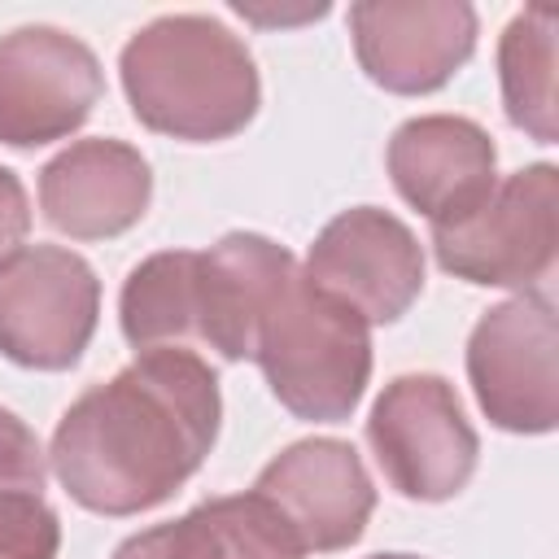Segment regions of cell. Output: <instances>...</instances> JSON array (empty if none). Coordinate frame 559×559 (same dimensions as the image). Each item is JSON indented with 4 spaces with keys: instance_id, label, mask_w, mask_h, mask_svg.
Returning <instances> with one entry per match:
<instances>
[{
    "instance_id": "9c48e42d",
    "label": "cell",
    "mask_w": 559,
    "mask_h": 559,
    "mask_svg": "<svg viewBox=\"0 0 559 559\" xmlns=\"http://www.w3.org/2000/svg\"><path fill=\"white\" fill-rule=\"evenodd\" d=\"M301 275L319 293L358 310L371 328L397 323L424 293V245L397 214L354 205L323 223Z\"/></svg>"
},
{
    "instance_id": "8992f818",
    "label": "cell",
    "mask_w": 559,
    "mask_h": 559,
    "mask_svg": "<svg viewBox=\"0 0 559 559\" xmlns=\"http://www.w3.org/2000/svg\"><path fill=\"white\" fill-rule=\"evenodd\" d=\"M559 323L546 293L489 306L467 336V380L485 419L502 432L542 437L559 424Z\"/></svg>"
},
{
    "instance_id": "7c38bea8",
    "label": "cell",
    "mask_w": 559,
    "mask_h": 559,
    "mask_svg": "<svg viewBox=\"0 0 559 559\" xmlns=\"http://www.w3.org/2000/svg\"><path fill=\"white\" fill-rule=\"evenodd\" d=\"M384 166L397 197L415 205L428 227L467 218L498 183V148L489 131L463 114L406 118L389 135Z\"/></svg>"
},
{
    "instance_id": "4fadbf2b",
    "label": "cell",
    "mask_w": 559,
    "mask_h": 559,
    "mask_svg": "<svg viewBox=\"0 0 559 559\" xmlns=\"http://www.w3.org/2000/svg\"><path fill=\"white\" fill-rule=\"evenodd\" d=\"M148 201L153 170L127 140H74L39 170V210L70 240H114L144 218Z\"/></svg>"
},
{
    "instance_id": "277c9868",
    "label": "cell",
    "mask_w": 559,
    "mask_h": 559,
    "mask_svg": "<svg viewBox=\"0 0 559 559\" xmlns=\"http://www.w3.org/2000/svg\"><path fill=\"white\" fill-rule=\"evenodd\" d=\"M432 253L463 284L542 293L559 253V170L533 162L507 175L467 218L432 227Z\"/></svg>"
},
{
    "instance_id": "2e32d148",
    "label": "cell",
    "mask_w": 559,
    "mask_h": 559,
    "mask_svg": "<svg viewBox=\"0 0 559 559\" xmlns=\"http://www.w3.org/2000/svg\"><path fill=\"white\" fill-rule=\"evenodd\" d=\"M118 323L135 354L197 345V249L148 253L122 280Z\"/></svg>"
},
{
    "instance_id": "ac0fdd59",
    "label": "cell",
    "mask_w": 559,
    "mask_h": 559,
    "mask_svg": "<svg viewBox=\"0 0 559 559\" xmlns=\"http://www.w3.org/2000/svg\"><path fill=\"white\" fill-rule=\"evenodd\" d=\"M61 520L44 493H0V559H57Z\"/></svg>"
},
{
    "instance_id": "6da1fadb",
    "label": "cell",
    "mask_w": 559,
    "mask_h": 559,
    "mask_svg": "<svg viewBox=\"0 0 559 559\" xmlns=\"http://www.w3.org/2000/svg\"><path fill=\"white\" fill-rule=\"evenodd\" d=\"M218 419V376L197 349H144L66 406L48 467L83 511L140 515L201 472Z\"/></svg>"
},
{
    "instance_id": "ba28073f",
    "label": "cell",
    "mask_w": 559,
    "mask_h": 559,
    "mask_svg": "<svg viewBox=\"0 0 559 559\" xmlns=\"http://www.w3.org/2000/svg\"><path fill=\"white\" fill-rule=\"evenodd\" d=\"M105 92L96 52L48 22L0 35V144L39 148L74 135Z\"/></svg>"
},
{
    "instance_id": "ffe728a7",
    "label": "cell",
    "mask_w": 559,
    "mask_h": 559,
    "mask_svg": "<svg viewBox=\"0 0 559 559\" xmlns=\"http://www.w3.org/2000/svg\"><path fill=\"white\" fill-rule=\"evenodd\" d=\"M26 231H31V201H26V188H22V179H17L9 166H0V262L22 249Z\"/></svg>"
},
{
    "instance_id": "7a4b0ae2",
    "label": "cell",
    "mask_w": 559,
    "mask_h": 559,
    "mask_svg": "<svg viewBox=\"0 0 559 559\" xmlns=\"http://www.w3.org/2000/svg\"><path fill=\"white\" fill-rule=\"evenodd\" d=\"M118 74L140 127L214 144L245 131L262 105L253 52L210 13H162L118 52Z\"/></svg>"
},
{
    "instance_id": "52a82bcc",
    "label": "cell",
    "mask_w": 559,
    "mask_h": 559,
    "mask_svg": "<svg viewBox=\"0 0 559 559\" xmlns=\"http://www.w3.org/2000/svg\"><path fill=\"white\" fill-rule=\"evenodd\" d=\"M100 319V280L66 245H22L0 262V354L31 371L83 358Z\"/></svg>"
},
{
    "instance_id": "8fae6325",
    "label": "cell",
    "mask_w": 559,
    "mask_h": 559,
    "mask_svg": "<svg viewBox=\"0 0 559 559\" xmlns=\"http://www.w3.org/2000/svg\"><path fill=\"white\" fill-rule=\"evenodd\" d=\"M253 493L266 498L314 555L354 546L376 511V485L358 450L341 437H306L284 445L258 472Z\"/></svg>"
},
{
    "instance_id": "5b68a950",
    "label": "cell",
    "mask_w": 559,
    "mask_h": 559,
    "mask_svg": "<svg viewBox=\"0 0 559 559\" xmlns=\"http://www.w3.org/2000/svg\"><path fill=\"white\" fill-rule=\"evenodd\" d=\"M367 445L384 480L411 502L454 498L480 459V437L454 384L432 371H406L380 389L367 415Z\"/></svg>"
},
{
    "instance_id": "3957f363",
    "label": "cell",
    "mask_w": 559,
    "mask_h": 559,
    "mask_svg": "<svg viewBox=\"0 0 559 559\" xmlns=\"http://www.w3.org/2000/svg\"><path fill=\"white\" fill-rule=\"evenodd\" d=\"M253 362L288 415L341 424L358 411L371 380V323L319 293L297 266L258 323Z\"/></svg>"
},
{
    "instance_id": "5bb4252c",
    "label": "cell",
    "mask_w": 559,
    "mask_h": 559,
    "mask_svg": "<svg viewBox=\"0 0 559 559\" xmlns=\"http://www.w3.org/2000/svg\"><path fill=\"white\" fill-rule=\"evenodd\" d=\"M293 271L297 258L262 231H227L197 253V345L227 362L253 358L258 323Z\"/></svg>"
},
{
    "instance_id": "44dd1931",
    "label": "cell",
    "mask_w": 559,
    "mask_h": 559,
    "mask_svg": "<svg viewBox=\"0 0 559 559\" xmlns=\"http://www.w3.org/2000/svg\"><path fill=\"white\" fill-rule=\"evenodd\" d=\"M367 559H419V555H397V550H384V555H367Z\"/></svg>"
},
{
    "instance_id": "e0dca14e",
    "label": "cell",
    "mask_w": 559,
    "mask_h": 559,
    "mask_svg": "<svg viewBox=\"0 0 559 559\" xmlns=\"http://www.w3.org/2000/svg\"><path fill=\"white\" fill-rule=\"evenodd\" d=\"M555 39H559V13L550 4L520 9L502 39H498V83H502V109L511 127L533 135L537 144L559 140V92H555Z\"/></svg>"
},
{
    "instance_id": "9a60e30c",
    "label": "cell",
    "mask_w": 559,
    "mask_h": 559,
    "mask_svg": "<svg viewBox=\"0 0 559 559\" xmlns=\"http://www.w3.org/2000/svg\"><path fill=\"white\" fill-rule=\"evenodd\" d=\"M114 559H306L288 520L249 493L205 498L188 515L131 533Z\"/></svg>"
},
{
    "instance_id": "30bf717a",
    "label": "cell",
    "mask_w": 559,
    "mask_h": 559,
    "mask_svg": "<svg viewBox=\"0 0 559 559\" xmlns=\"http://www.w3.org/2000/svg\"><path fill=\"white\" fill-rule=\"evenodd\" d=\"M480 17L467 0H358L349 39L362 74L393 96L445 87L476 52Z\"/></svg>"
},
{
    "instance_id": "d6986e66",
    "label": "cell",
    "mask_w": 559,
    "mask_h": 559,
    "mask_svg": "<svg viewBox=\"0 0 559 559\" xmlns=\"http://www.w3.org/2000/svg\"><path fill=\"white\" fill-rule=\"evenodd\" d=\"M48 485V454L35 428L0 406V493H44Z\"/></svg>"
}]
</instances>
